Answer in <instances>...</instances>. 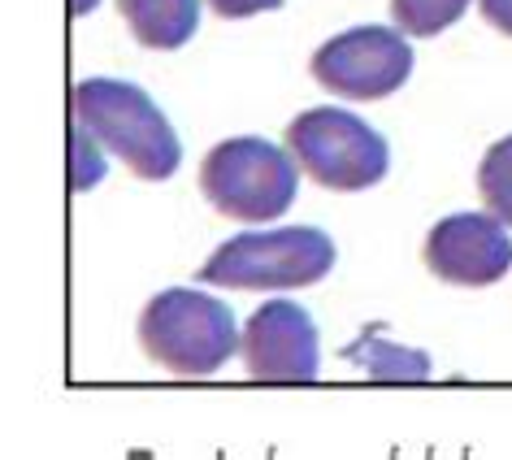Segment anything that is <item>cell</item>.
<instances>
[{
    "label": "cell",
    "mask_w": 512,
    "mask_h": 460,
    "mask_svg": "<svg viewBox=\"0 0 512 460\" xmlns=\"http://www.w3.org/2000/svg\"><path fill=\"white\" fill-rule=\"evenodd\" d=\"M118 14L144 48L174 53L196 35L200 0H118Z\"/></svg>",
    "instance_id": "obj_9"
},
{
    "label": "cell",
    "mask_w": 512,
    "mask_h": 460,
    "mask_svg": "<svg viewBox=\"0 0 512 460\" xmlns=\"http://www.w3.org/2000/svg\"><path fill=\"white\" fill-rule=\"evenodd\" d=\"M413 74V48L395 27H352L313 53V79L348 100H382Z\"/></svg>",
    "instance_id": "obj_6"
},
{
    "label": "cell",
    "mask_w": 512,
    "mask_h": 460,
    "mask_svg": "<svg viewBox=\"0 0 512 460\" xmlns=\"http://www.w3.org/2000/svg\"><path fill=\"white\" fill-rule=\"evenodd\" d=\"M478 9H482V18L491 22L495 31L512 35V0H478Z\"/></svg>",
    "instance_id": "obj_15"
},
{
    "label": "cell",
    "mask_w": 512,
    "mask_h": 460,
    "mask_svg": "<svg viewBox=\"0 0 512 460\" xmlns=\"http://www.w3.org/2000/svg\"><path fill=\"white\" fill-rule=\"evenodd\" d=\"M96 144L100 139L74 118V131H70V187L74 191H87L105 178V157H100Z\"/></svg>",
    "instance_id": "obj_13"
},
{
    "label": "cell",
    "mask_w": 512,
    "mask_h": 460,
    "mask_svg": "<svg viewBox=\"0 0 512 460\" xmlns=\"http://www.w3.org/2000/svg\"><path fill=\"white\" fill-rule=\"evenodd\" d=\"M426 270L456 287H491L512 265V239L495 213H452L426 235Z\"/></svg>",
    "instance_id": "obj_8"
},
{
    "label": "cell",
    "mask_w": 512,
    "mask_h": 460,
    "mask_svg": "<svg viewBox=\"0 0 512 460\" xmlns=\"http://www.w3.org/2000/svg\"><path fill=\"white\" fill-rule=\"evenodd\" d=\"M335 270V239L322 226L243 230L200 265V283L226 291H300Z\"/></svg>",
    "instance_id": "obj_2"
},
{
    "label": "cell",
    "mask_w": 512,
    "mask_h": 460,
    "mask_svg": "<svg viewBox=\"0 0 512 460\" xmlns=\"http://www.w3.org/2000/svg\"><path fill=\"white\" fill-rule=\"evenodd\" d=\"M74 118L105 144L113 157L126 161V170L161 183L178 170L183 144H178L170 118L157 109L144 87L122 79H83L70 96Z\"/></svg>",
    "instance_id": "obj_1"
},
{
    "label": "cell",
    "mask_w": 512,
    "mask_h": 460,
    "mask_svg": "<svg viewBox=\"0 0 512 460\" xmlns=\"http://www.w3.org/2000/svg\"><path fill=\"white\" fill-rule=\"evenodd\" d=\"M139 343L157 365L178 378L217 374L239 348V326L226 300L204 291L170 287L152 296L139 313Z\"/></svg>",
    "instance_id": "obj_3"
},
{
    "label": "cell",
    "mask_w": 512,
    "mask_h": 460,
    "mask_svg": "<svg viewBox=\"0 0 512 460\" xmlns=\"http://www.w3.org/2000/svg\"><path fill=\"white\" fill-rule=\"evenodd\" d=\"M100 0H70V14H92Z\"/></svg>",
    "instance_id": "obj_16"
},
{
    "label": "cell",
    "mask_w": 512,
    "mask_h": 460,
    "mask_svg": "<svg viewBox=\"0 0 512 460\" xmlns=\"http://www.w3.org/2000/svg\"><path fill=\"white\" fill-rule=\"evenodd\" d=\"M239 352L256 382H313L322 361L317 326L296 300L261 304L243 326Z\"/></svg>",
    "instance_id": "obj_7"
},
{
    "label": "cell",
    "mask_w": 512,
    "mask_h": 460,
    "mask_svg": "<svg viewBox=\"0 0 512 460\" xmlns=\"http://www.w3.org/2000/svg\"><path fill=\"white\" fill-rule=\"evenodd\" d=\"M200 191L230 222H274L296 200V157L270 139H222L200 165Z\"/></svg>",
    "instance_id": "obj_4"
},
{
    "label": "cell",
    "mask_w": 512,
    "mask_h": 460,
    "mask_svg": "<svg viewBox=\"0 0 512 460\" xmlns=\"http://www.w3.org/2000/svg\"><path fill=\"white\" fill-rule=\"evenodd\" d=\"M469 9V0H391V18L404 35H439Z\"/></svg>",
    "instance_id": "obj_12"
},
{
    "label": "cell",
    "mask_w": 512,
    "mask_h": 460,
    "mask_svg": "<svg viewBox=\"0 0 512 460\" xmlns=\"http://www.w3.org/2000/svg\"><path fill=\"white\" fill-rule=\"evenodd\" d=\"M348 361H356L369 378H391V382H421L430 378V361L426 352L413 348H395V343H382L378 335H361V343L348 348Z\"/></svg>",
    "instance_id": "obj_10"
},
{
    "label": "cell",
    "mask_w": 512,
    "mask_h": 460,
    "mask_svg": "<svg viewBox=\"0 0 512 460\" xmlns=\"http://www.w3.org/2000/svg\"><path fill=\"white\" fill-rule=\"evenodd\" d=\"M287 152L326 191H365L387 178L391 148L374 126L348 109H304L287 126Z\"/></svg>",
    "instance_id": "obj_5"
},
{
    "label": "cell",
    "mask_w": 512,
    "mask_h": 460,
    "mask_svg": "<svg viewBox=\"0 0 512 460\" xmlns=\"http://www.w3.org/2000/svg\"><path fill=\"white\" fill-rule=\"evenodd\" d=\"M478 191L499 222L512 226V135L495 139L478 165Z\"/></svg>",
    "instance_id": "obj_11"
},
{
    "label": "cell",
    "mask_w": 512,
    "mask_h": 460,
    "mask_svg": "<svg viewBox=\"0 0 512 460\" xmlns=\"http://www.w3.org/2000/svg\"><path fill=\"white\" fill-rule=\"evenodd\" d=\"M222 18H252L265 14V9H283V0H209Z\"/></svg>",
    "instance_id": "obj_14"
}]
</instances>
